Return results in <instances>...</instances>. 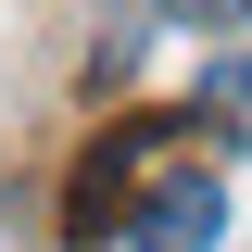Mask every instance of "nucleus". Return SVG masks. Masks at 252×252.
I'll return each instance as SVG.
<instances>
[{
  "mask_svg": "<svg viewBox=\"0 0 252 252\" xmlns=\"http://www.w3.org/2000/svg\"><path fill=\"white\" fill-rule=\"evenodd\" d=\"M202 114H215V126H252V63H240V51L202 76Z\"/></svg>",
  "mask_w": 252,
  "mask_h": 252,
  "instance_id": "nucleus-1",
  "label": "nucleus"
},
{
  "mask_svg": "<svg viewBox=\"0 0 252 252\" xmlns=\"http://www.w3.org/2000/svg\"><path fill=\"white\" fill-rule=\"evenodd\" d=\"M177 26H252V0H164Z\"/></svg>",
  "mask_w": 252,
  "mask_h": 252,
  "instance_id": "nucleus-2",
  "label": "nucleus"
},
{
  "mask_svg": "<svg viewBox=\"0 0 252 252\" xmlns=\"http://www.w3.org/2000/svg\"><path fill=\"white\" fill-rule=\"evenodd\" d=\"M0 252H26V202H0Z\"/></svg>",
  "mask_w": 252,
  "mask_h": 252,
  "instance_id": "nucleus-3",
  "label": "nucleus"
},
{
  "mask_svg": "<svg viewBox=\"0 0 252 252\" xmlns=\"http://www.w3.org/2000/svg\"><path fill=\"white\" fill-rule=\"evenodd\" d=\"M139 252H164V240H152V227H139Z\"/></svg>",
  "mask_w": 252,
  "mask_h": 252,
  "instance_id": "nucleus-4",
  "label": "nucleus"
}]
</instances>
